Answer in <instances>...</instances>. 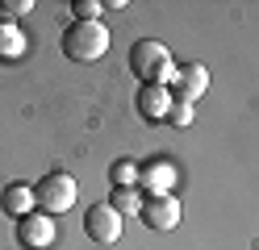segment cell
<instances>
[{
  "instance_id": "13",
  "label": "cell",
  "mask_w": 259,
  "mask_h": 250,
  "mask_svg": "<svg viewBox=\"0 0 259 250\" xmlns=\"http://www.w3.org/2000/svg\"><path fill=\"white\" fill-rule=\"evenodd\" d=\"M21 42L25 38H21L17 29H13L9 21H0V59H17L21 55Z\"/></svg>"
},
{
  "instance_id": "7",
  "label": "cell",
  "mask_w": 259,
  "mask_h": 250,
  "mask_svg": "<svg viewBox=\"0 0 259 250\" xmlns=\"http://www.w3.org/2000/svg\"><path fill=\"white\" fill-rule=\"evenodd\" d=\"M134 105H138V117H142L147 125H163L176 100H171V92L163 88V83H142V88H138V100H134Z\"/></svg>"
},
{
  "instance_id": "16",
  "label": "cell",
  "mask_w": 259,
  "mask_h": 250,
  "mask_svg": "<svg viewBox=\"0 0 259 250\" xmlns=\"http://www.w3.org/2000/svg\"><path fill=\"white\" fill-rule=\"evenodd\" d=\"M0 9H5L9 17H17V13H29V9H34V0H0Z\"/></svg>"
},
{
  "instance_id": "3",
  "label": "cell",
  "mask_w": 259,
  "mask_h": 250,
  "mask_svg": "<svg viewBox=\"0 0 259 250\" xmlns=\"http://www.w3.org/2000/svg\"><path fill=\"white\" fill-rule=\"evenodd\" d=\"M34 200H38V213L59 217V213L75 209L79 183H75V175H67V171H51V175H42V179L34 183Z\"/></svg>"
},
{
  "instance_id": "4",
  "label": "cell",
  "mask_w": 259,
  "mask_h": 250,
  "mask_svg": "<svg viewBox=\"0 0 259 250\" xmlns=\"http://www.w3.org/2000/svg\"><path fill=\"white\" fill-rule=\"evenodd\" d=\"M167 92L176 105H197V100L209 92V67L205 63H188V67H176V75L167 83Z\"/></svg>"
},
{
  "instance_id": "11",
  "label": "cell",
  "mask_w": 259,
  "mask_h": 250,
  "mask_svg": "<svg viewBox=\"0 0 259 250\" xmlns=\"http://www.w3.org/2000/svg\"><path fill=\"white\" fill-rule=\"evenodd\" d=\"M109 209H117L121 217H142V196H138V188H113Z\"/></svg>"
},
{
  "instance_id": "6",
  "label": "cell",
  "mask_w": 259,
  "mask_h": 250,
  "mask_svg": "<svg viewBox=\"0 0 259 250\" xmlns=\"http://www.w3.org/2000/svg\"><path fill=\"white\" fill-rule=\"evenodd\" d=\"M180 217H184V209L176 196H147L142 200V225L155 229V233H171L180 225Z\"/></svg>"
},
{
  "instance_id": "8",
  "label": "cell",
  "mask_w": 259,
  "mask_h": 250,
  "mask_svg": "<svg viewBox=\"0 0 259 250\" xmlns=\"http://www.w3.org/2000/svg\"><path fill=\"white\" fill-rule=\"evenodd\" d=\"M17 242L25 250H51L55 246V217L46 213H29L17 221Z\"/></svg>"
},
{
  "instance_id": "10",
  "label": "cell",
  "mask_w": 259,
  "mask_h": 250,
  "mask_svg": "<svg viewBox=\"0 0 259 250\" xmlns=\"http://www.w3.org/2000/svg\"><path fill=\"white\" fill-rule=\"evenodd\" d=\"M0 209H5L9 217H29L38 213V200H34V188L29 183H5V192H0Z\"/></svg>"
},
{
  "instance_id": "2",
  "label": "cell",
  "mask_w": 259,
  "mask_h": 250,
  "mask_svg": "<svg viewBox=\"0 0 259 250\" xmlns=\"http://www.w3.org/2000/svg\"><path fill=\"white\" fill-rule=\"evenodd\" d=\"M63 55L75 63H96L109 55V29L101 21H75L63 29Z\"/></svg>"
},
{
  "instance_id": "9",
  "label": "cell",
  "mask_w": 259,
  "mask_h": 250,
  "mask_svg": "<svg viewBox=\"0 0 259 250\" xmlns=\"http://www.w3.org/2000/svg\"><path fill=\"white\" fill-rule=\"evenodd\" d=\"M176 179H180L176 163H167V159H151V163H142V179H138V188H147V196H171Z\"/></svg>"
},
{
  "instance_id": "14",
  "label": "cell",
  "mask_w": 259,
  "mask_h": 250,
  "mask_svg": "<svg viewBox=\"0 0 259 250\" xmlns=\"http://www.w3.org/2000/svg\"><path fill=\"white\" fill-rule=\"evenodd\" d=\"M71 13H75V21H101L105 5H101V0H75Z\"/></svg>"
},
{
  "instance_id": "1",
  "label": "cell",
  "mask_w": 259,
  "mask_h": 250,
  "mask_svg": "<svg viewBox=\"0 0 259 250\" xmlns=\"http://www.w3.org/2000/svg\"><path fill=\"white\" fill-rule=\"evenodd\" d=\"M130 75H138V83H171L176 75V59L159 38H142L130 46Z\"/></svg>"
},
{
  "instance_id": "5",
  "label": "cell",
  "mask_w": 259,
  "mask_h": 250,
  "mask_svg": "<svg viewBox=\"0 0 259 250\" xmlns=\"http://www.w3.org/2000/svg\"><path fill=\"white\" fill-rule=\"evenodd\" d=\"M84 233H88L92 242H101V246L121 242V213L109 209V200H105V205H92L84 213Z\"/></svg>"
},
{
  "instance_id": "15",
  "label": "cell",
  "mask_w": 259,
  "mask_h": 250,
  "mask_svg": "<svg viewBox=\"0 0 259 250\" xmlns=\"http://www.w3.org/2000/svg\"><path fill=\"white\" fill-rule=\"evenodd\" d=\"M167 125H176V129H188V125H192V105H171V113H167Z\"/></svg>"
},
{
  "instance_id": "12",
  "label": "cell",
  "mask_w": 259,
  "mask_h": 250,
  "mask_svg": "<svg viewBox=\"0 0 259 250\" xmlns=\"http://www.w3.org/2000/svg\"><path fill=\"white\" fill-rule=\"evenodd\" d=\"M109 179H113V188H138V179H142V167L134 159H117L109 167Z\"/></svg>"
}]
</instances>
